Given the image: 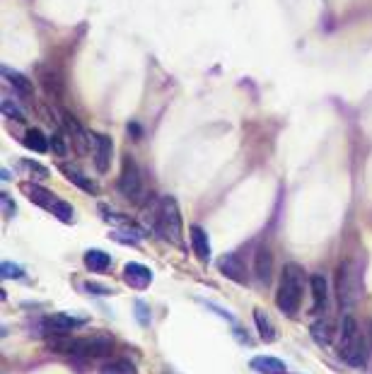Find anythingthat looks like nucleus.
I'll return each instance as SVG.
<instances>
[{"label":"nucleus","mask_w":372,"mask_h":374,"mask_svg":"<svg viewBox=\"0 0 372 374\" xmlns=\"http://www.w3.org/2000/svg\"><path fill=\"white\" fill-rule=\"evenodd\" d=\"M339 357L344 362H348L355 370H365L368 367L370 348L365 336L360 333V326L351 314H346L339 328Z\"/></svg>","instance_id":"f257e3e1"},{"label":"nucleus","mask_w":372,"mask_h":374,"mask_svg":"<svg viewBox=\"0 0 372 374\" xmlns=\"http://www.w3.org/2000/svg\"><path fill=\"white\" fill-rule=\"evenodd\" d=\"M305 283H307V275L297 263H288L286 268H283L281 285H278V292H276V307L281 309L286 317H295V314L300 312Z\"/></svg>","instance_id":"f03ea898"},{"label":"nucleus","mask_w":372,"mask_h":374,"mask_svg":"<svg viewBox=\"0 0 372 374\" xmlns=\"http://www.w3.org/2000/svg\"><path fill=\"white\" fill-rule=\"evenodd\" d=\"M111 336H85V338H68V336H56L53 341H48V348L56 353H71V355L80 357H104L111 353Z\"/></svg>","instance_id":"7ed1b4c3"},{"label":"nucleus","mask_w":372,"mask_h":374,"mask_svg":"<svg viewBox=\"0 0 372 374\" xmlns=\"http://www.w3.org/2000/svg\"><path fill=\"white\" fill-rule=\"evenodd\" d=\"M150 223H153L155 232H158L165 242L177 244V247L182 244V234H184L182 213H179V205H177V200H174L172 196H167V198L160 200L158 210L150 215Z\"/></svg>","instance_id":"20e7f679"},{"label":"nucleus","mask_w":372,"mask_h":374,"mask_svg":"<svg viewBox=\"0 0 372 374\" xmlns=\"http://www.w3.org/2000/svg\"><path fill=\"white\" fill-rule=\"evenodd\" d=\"M336 290H339L341 307L351 309L360 302V297H363V283H360V270L355 268L353 261H344V263L339 265Z\"/></svg>","instance_id":"39448f33"},{"label":"nucleus","mask_w":372,"mask_h":374,"mask_svg":"<svg viewBox=\"0 0 372 374\" xmlns=\"http://www.w3.org/2000/svg\"><path fill=\"white\" fill-rule=\"evenodd\" d=\"M119 191L121 196L131 200H138L140 191H143V179H140V169L131 157L124 160V169H121V176H119Z\"/></svg>","instance_id":"423d86ee"},{"label":"nucleus","mask_w":372,"mask_h":374,"mask_svg":"<svg viewBox=\"0 0 372 374\" xmlns=\"http://www.w3.org/2000/svg\"><path fill=\"white\" fill-rule=\"evenodd\" d=\"M87 324L85 317H73V314L66 312H56V314H48L44 319V331L53 333V336H68L71 331H77Z\"/></svg>","instance_id":"0eeeda50"},{"label":"nucleus","mask_w":372,"mask_h":374,"mask_svg":"<svg viewBox=\"0 0 372 374\" xmlns=\"http://www.w3.org/2000/svg\"><path fill=\"white\" fill-rule=\"evenodd\" d=\"M92 142H95V167L100 174H104V171H109L114 142H111V138L104 135V133H95V135H92Z\"/></svg>","instance_id":"6e6552de"},{"label":"nucleus","mask_w":372,"mask_h":374,"mask_svg":"<svg viewBox=\"0 0 372 374\" xmlns=\"http://www.w3.org/2000/svg\"><path fill=\"white\" fill-rule=\"evenodd\" d=\"M39 80H41L44 90L51 100H63V90H66V82L63 75L53 66H41L39 68Z\"/></svg>","instance_id":"1a4fd4ad"},{"label":"nucleus","mask_w":372,"mask_h":374,"mask_svg":"<svg viewBox=\"0 0 372 374\" xmlns=\"http://www.w3.org/2000/svg\"><path fill=\"white\" fill-rule=\"evenodd\" d=\"M218 268L220 273L232 280V283H239V285L247 283V265L242 263L239 254H225L223 259L218 261Z\"/></svg>","instance_id":"9d476101"},{"label":"nucleus","mask_w":372,"mask_h":374,"mask_svg":"<svg viewBox=\"0 0 372 374\" xmlns=\"http://www.w3.org/2000/svg\"><path fill=\"white\" fill-rule=\"evenodd\" d=\"M124 280H126V285L129 288H133V290H145L150 283H153V270L148 268V265H143V263H126L124 265Z\"/></svg>","instance_id":"9b49d317"},{"label":"nucleus","mask_w":372,"mask_h":374,"mask_svg":"<svg viewBox=\"0 0 372 374\" xmlns=\"http://www.w3.org/2000/svg\"><path fill=\"white\" fill-rule=\"evenodd\" d=\"M189 237H191V249L194 254L198 256V261L208 263L210 261V239H208V232L198 225H191L189 227Z\"/></svg>","instance_id":"f8f14e48"},{"label":"nucleus","mask_w":372,"mask_h":374,"mask_svg":"<svg viewBox=\"0 0 372 374\" xmlns=\"http://www.w3.org/2000/svg\"><path fill=\"white\" fill-rule=\"evenodd\" d=\"M310 290H312V314H322L326 309V299H329V288H326V278L322 273L310 278Z\"/></svg>","instance_id":"ddd939ff"},{"label":"nucleus","mask_w":372,"mask_h":374,"mask_svg":"<svg viewBox=\"0 0 372 374\" xmlns=\"http://www.w3.org/2000/svg\"><path fill=\"white\" fill-rule=\"evenodd\" d=\"M254 273L261 280L263 285H271L273 278V254L266 247H261L257 251V259H254Z\"/></svg>","instance_id":"4468645a"},{"label":"nucleus","mask_w":372,"mask_h":374,"mask_svg":"<svg viewBox=\"0 0 372 374\" xmlns=\"http://www.w3.org/2000/svg\"><path fill=\"white\" fill-rule=\"evenodd\" d=\"M249 367H252L257 374H286L288 367L283 360L278 357H271V355H257L249 360Z\"/></svg>","instance_id":"2eb2a0df"},{"label":"nucleus","mask_w":372,"mask_h":374,"mask_svg":"<svg viewBox=\"0 0 372 374\" xmlns=\"http://www.w3.org/2000/svg\"><path fill=\"white\" fill-rule=\"evenodd\" d=\"M63 124H66L68 133H71V142L75 145V150L80 152V155H85V152H87V133H85V128L77 124V119H75V116H71V114H63Z\"/></svg>","instance_id":"dca6fc26"},{"label":"nucleus","mask_w":372,"mask_h":374,"mask_svg":"<svg viewBox=\"0 0 372 374\" xmlns=\"http://www.w3.org/2000/svg\"><path fill=\"white\" fill-rule=\"evenodd\" d=\"M254 324H257L259 338H261L263 343L276 341V326H273V321L268 319V314L263 312V309H254Z\"/></svg>","instance_id":"f3484780"},{"label":"nucleus","mask_w":372,"mask_h":374,"mask_svg":"<svg viewBox=\"0 0 372 374\" xmlns=\"http://www.w3.org/2000/svg\"><path fill=\"white\" fill-rule=\"evenodd\" d=\"M85 265L90 268V273H104L111 265V256L102 249H90L85 251Z\"/></svg>","instance_id":"a211bd4d"},{"label":"nucleus","mask_w":372,"mask_h":374,"mask_svg":"<svg viewBox=\"0 0 372 374\" xmlns=\"http://www.w3.org/2000/svg\"><path fill=\"white\" fill-rule=\"evenodd\" d=\"M22 191L27 194V198L32 200V203L41 205V208H46V210H51L53 203H56V198H53L46 189H41V186H37V184H22Z\"/></svg>","instance_id":"6ab92c4d"},{"label":"nucleus","mask_w":372,"mask_h":374,"mask_svg":"<svg viewBox=\"0 0 372 374\" xmlns=\"http://www.w3.org/2000/svg\"><path fill=\"white\" fill-rule=\"evenodd\" d=\"M3 75L8 77V82L15 87V90L19 92L22 97H32V80L29 77H24L22 73H17V71H10V68H3Z\"/></svg>","instance_id":"aec40b11"},{"label":"nucleus","mask_w":372,"mask_h":374,"mask_svg":"<svg viewBox=\"0 0 372 374\" xmlns=\"http://www.w3.org/2000/svg\"><path fill=\"white\" fill-rule=\"evenodd\" d=\"M312 338H315V343H319V346H329L331 343V338L336 336V328H334V324L331 321H317V324H312Z\"/></svg>","instance_id":"412c9836"},{"label":"nucleus","mask_w":372,"mask_h":374,"mask_svg":"<svg viewBox=\"0 0 372 374\" xmlns=\"http://www.w3.org/2000/svg\"><path fill=\"white\" fill-rule=\"evenodd\" d=\"M24 145H27L29 150H34V152H46L48 150L46 135H44L39 128H32V131H27V135H24Z\"/></svg>","instance_id":"4be33fe9"},{"label":"nucleus","mask_w":372,"mask_h":374,"mask_svg":"<svg viewBox=\"0 0 372 374\" xmlns=\"http://www.w3.org/2000/svg\"><path fill=\"white\" fill-rule=\"evenodd\" d=\"M63 174L68 176V181H73V184H77L82 191H87V194H97V184L90 179H85V176L80 174L77 169H71V167H63Z\"/></svg>","instance_id":"5701e85b"},{"label":"nucleus","mask_w":372,"mask_h":374,"mask_svg":"<svg viewBox=\"0 0 372 374\" xmlns=\"http://www.w3.org/2000/svg\"><path fill=\"white\" fill-rule=\"evenodd\" d=\"M100 372L102 374H133L136 370L129 360H109Z\"/></svg>","instance_id":"b1692460"},{"label":"nucleus","mask_w":372,"mask_h":374,"mask_svg":"<svg viewBox=\"0 0 372 374\" xmlns=\"http://www.w3.org/2000/svg\"><path fill=\"white\" fill-rule=\"evenodd\" d=\"M51 213L56 215V218L61 220V223L71 225V223H73V215H75V210H73V205L66 203V200H56V203H53V208H51Z\"/></svg>","instance_id":"393cba45"},{"label":"nucleus","mask_w":372,"mask_h":374,"mask_svg":"<svg viewBox=\"0 0 372 374\" xmlns=\"http://www.w3.org/2000/svg\"><path fill=\"white\" fill-rule=\"evenodd\" d=\"M136 319H138L140 326H148V324H150V307L143 302V299H138V302H136Z\"/></svg>","instance_id":"a878e982"},{"label":"nucleus","mask_w":372,"mask_h":374,"mask_svg":"<svg viewBox=\"0 0 372 374\" xmlns=\"http://www.w3.org/2000/svg\"><path fill=\"white\" fill-rule=\"evenodd\" d=\"M0 270H3V278L5 280H17L22 278V268H19L17 263H10V261H3V265H0Z\"/></svg>","instance_id":"bb28decb"},{"label":"nucleus","mask_w":372,"mask_h":374,"mask_svg":"<svg viewBox=\"0 0 372 374\" xmlns=\"http://www.w3.org/2000/svg\"><path fill=\"white\" fill-rule=\"evenodd\" d=\"M51 147L53 152H56L58 157H66V138H63V133H53L51 135Z\"/></svg>","instance_id":"cd10ccee"},{"label":"nucleus","mask_w":372,"mask_h":374,"mask_svg":"<svg viewBox=\"0 0 372 374\" xmlns=\"http://www.w3.org/2000/svg\"><path fill=\"white\" fill-rule=\"evenodd\" d=\"M22 167H24V169H27V171H34V174H37V179H46V176H48V169H46V167L39 165V162L24 160V162H22Z\"/></svg>","instance_id":"c85d7f7f"},{"label":"nucleus","mask_w":372,"mask_h":374,"mask_svg":"<svg viewBox=\"0 0 372 374\" xmlns=\"http://www.w3.org/2000/svg\"><path fill=\"white\" fill-rule=\"evenodd\" d=\"M3 114L8 116V119H15V121H24V114L17 109L15 104H10V100H3Z\"/></svg>","instance_id":"c756f323"},{"label":"nucleus","mask_w":372,"mask_h":374,"mask_svg":"<svg viewBox=\"0 0 372 374\" xmlns=\"http://www.w3.org/2000/svg\"><path fill=\"white\" fill-rule=\"evenodd\" d=\"M82 288H85L90 294H100V297H104V294H114V290L111 288H104V285H97V283H85Z\"/></svg>","instance_id":"7c9ffc66"},{"label":"nucleus","mask_w":372,"mask_h":374,"mask_svg":"<svg viewBox=\"0 0 372 374\" xmlns=\"http://www.w3.org/2000/svg\"><path fill=\"white\" fill-rule=\"evenodd\" d=\"M0 200H3V215H5V218H10V215L15 213V203L10 200L8 194H0Z\"/></svg>","instance_id":"2f4dec72"}]
</instances>
